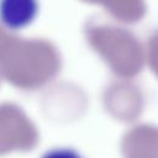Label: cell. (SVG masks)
I'll return each mask as SVG.
<instances>
[{"mask_svg":"<svg viewBox=\"0 0 158 158\" xmlns=\"http://www.w3.org/2000/svg\"><path fill=\"white\" fill-rule=\"evenodd\" d=\"M41 158H84V157L74 148L60 147V148H52L44 152L41 156Z\"/></svg>","mask_w":158,"mask_h":158,"instance_id":"obj_1","label":"cell"}]
</instances>
